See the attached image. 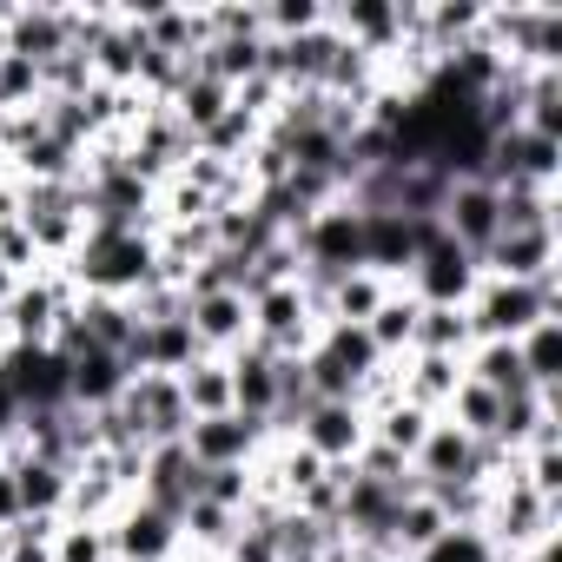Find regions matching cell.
Masks as SVG:
<instances>
[{
	"label": "cell",
	"mask_w": 562,
	"mask_h": 562,
	"mask_svg": "<svg viewBox=\"0 0 562 562\" xmlns=\"http://www.w3.org/2000/svg\"><path fill=\"white\" fill-rule=\"evenodd\" d=\"M67 285L80 299H139L159 278V245L153 232H126V225H87V238L74 245V258L60 265Z\"/></svg>",
	"instance_id": "6da1fadb"
},
{
	"label": "cell",
	"mask_w": 562,
	"mask_h": 562,
	"mask_svg": "<svg viewBox=\"0 0 562 562\" xmlns=\"http://www.w3.org/2000/svg\"><path fill=\"white\" fill-rule=\"evenodd\" d=\"M463 318H470V338L483 345V338H496V345H516L536 318H562V271L555 278H542V285H516V278H476V292H470V305H463Z\"/></svg>",
	"instance_id": "7a4b0ae2"
},
{
	"label": "cell",
	"mask_w": 562,
	"mask_h": 562,
	"mask_svg": "<svg viewBox=\"0 0 562 562\" xmlns=\"http://www.w3.org/2000/svg\"><path fill=\"white\" fill-rule=\"evenodd\" d=\"M305 364V391L312 397H364V384L384 371V358L371 351L364 325H318V338L299 351Z\"/></svg>",
	"instance_id": "3957f363"
},
{
	"label": "cell",
	"mask_w": 562,
	"mask_h": 562,
	"mask_svg": "<svg viewBox=\"0 0 562 562\" xmlns=\"http://www.w3.org/2000/svg\"><path fill=\"white\" fill-rule=\"evenodd\" d=\"M555 522H562V503H549V496H536L529 483H522V470H516V457H509V470L490 483V509H483V536L503 549V555H516V549H542V542H555Z\"/></svg>",
	"instance_id": "277c9868"
},
{
	"label": "cell",
	"mask_w": 562,
	"mask_h": 562,
	"mask_svg": "<svg viewBox=\"0 0 562 562\" xmlns=\"http://www.w3.org/2000/svg\"><path fill=\"white\" fill-rule=\"evenodd\" d=\"M292 245H299L305 278H318V285H331V278H345V271H364V212L331 199L292 232Z\"/></svg>",
	"instance_id": "5b68a950"
},
{
	"label": "cell",
	"mask_w": 562,
	"mask_h": 562,
	"mask_svg": "<svg viewBox=\"0 0 562 562\" xmlns=\"http://www.w3.org/2000/svg\"><path fill=\"white\" fill-rule=\"evenodd\" d=\"M476 278H483V265H476V251H463L443 225H430V238L417 245V265L397 278V285L417 299V305H470V292H476Z\"/></svg>",
	"instance_id": "8992f818"
},
{
	"label": "cell",
	"mask_w": 562,
	"mask_h": 562,
	"mask_svg": "<svg viewBox=\"0 0 562 562\" xmlns=\"http://www.w3.org/2000/svg\"><path fill=\"white\" fill-rule=\"evenodd\" d=\"M292 443H305L318 463L345 470V463H358V450L371 443V417H364L358 397H312V404L299 411V424H292Z\"/></svg>",
	"instance_id": "52a82bcc"
},
{
	"label": "cell",
	"mask_w": 562,
	"mask_h": 562,
	"mask_svg": "<svg viewBox=\"0 0 562 562\" xmlns=\"http://www.w3.org/2000/svg\"><path fill=\"white\" fill-rule=\"evenodd\" d=\"M476 179H490L496 192H509V186H562V139L509 126V133H496L483 146V172Z\"/></svg>",
	"instance_id": "ba28073f"
},
{
	"label": "cell",
	"mask_w": 562,
	"mask_h": 562,
	"mask_svg": "<svg viewBox=\"0 0 562 562\" xmlns=\"http://www.w3.org/2000/svg\"><path fill=\"white\" fill-rule=\"evenodd\" d=\"M179 443H186V457H192L199 470H232V463H258L278 437H271L265 424L238 417V411H218V417H192Z\"/></svg>",
	"instance_id": "9c48e42d"
},
{
	"label": "cell",
	"mask_w": 562,
	"mask_h": 562,
	"mask_svg": "<svg viewBox=\"0 0 562 562\" xmlns=\"http://www.w3.org/2000/svg\"><path fill=\"white\" fill-rule=\"evenodd\" d=\"M476 265L490 278H516V285H542V278L562 271V232L555 225H522V232H496Z\"/></svg>",
	"instance_id": "30bf717a"
},
{
	"label": "cell",
	"mask_w": 562,
	"mask_h": 562,
	"mask_svg": "<svg viewBox=\"0 0 562 562\" xmlns=\"http://www.w3.org/2000/svg\"><path fill=\"white\" fill-rule=\"evenodd\" d=\"M106 536H113V562H179V549H186L179 542V516H166L146 496H126L113 509Z\"/></svg>",
	"instance_id": "8fae6325"
},
{
	"label": "cell",
	"mask_w": 562,
	"mask_h": 562,
	"mask_svg": "<svg viewBox=\"0 0 562 562\" xmlns=\"http://www.w3.org/2000/svg\"><path fill=\"white\" fill-rule=\"evenodd\" d=\"M0 384L14 411H54L67 404V358L54 345H0Z\"/></svg>",
	"instance_id": "7c38bea8"
},
{
	"label": "cell",
	"mask_w": 562,
	"mask_h": 562,
	"mask_svg": "<svg viewBox=\"0 0 562 562\" xmlns=\"http://www.w3.org/2000/svg\"><path fill=\"white\" fill-rule=\"evenodd\" d=\"M120 411H126V424H133L146 443H172V437H186V424H192V411H186V397H179V378H153V371H133V384L120 391Z\"/></svg>",
	"instance_id": "4fadbf2b"
},
{
	"label": "cell",
	"mask_w": 562,
	"mask_h": 562,
	"mask_svg": "<svg viewBox=\"0 0 562 562\" xmlns=\"http://www.w3.org/2000/svg\"><path fill=\"white\" fill-rule=\"evenodd\" d=\"M225 371H232V411L251 417V424H265V430L278 437V404H285V384H278V351L238 345V351L225 358Z\"/></svg>",
	"instance_id": "5bb4252c"
},
{
	"label": "cell",
	"mask_w": 562,
	"mask_h": 562,
	"mask_svg": "<svg viewBox=\"0 0 562 562\" xmlns=\"http://www.w3.org/2000/svg\"><path fill=\"white\" fill-rule=\"evenodd\" d=\"M186 325L199 338L205 358H232L238 345H251V299L245 292H192L186 299Z\"/></svg>",
	"instance_id": "9a60e30c"
},
{
	"label": "cell",
	"mask_w": 562,
	"mask_h": 562,
	"mask_svg": "<svg viewBox=\"0 0 562 562\" xmlns=\"http://www.w3.org/2000/svg\"><path fill=\"white\" fill-rule=\"evenodd\" d=\"M199 358H205V351H199L186 312L139 318V331H133V345H126V371H153V378H179V371H192Z\"/></svg>",
	"instance_id": "2e32d148"
},
{
	"label": "cell",
	"mask_w": 562,
	"mask_h": 562,
	"mask_svg": "<svg viewBox=\"0 0 562 562\" xmlns=\"http://www.w3.org/2000/svg\"><path fill=\"white\" fill-rule=\"evenodd\" d=\"M437 225L463 245V251H483L496 232H503V199L490 179H450L443 205H437Z\"/></svg>",
	"instance_id": "e0dca14e"
},
{
	"label": "cell",
	"mask_w": 562,
	"mask_h": 562,
	"mask_svg": "<svg viewBox=\"0 0 562 562\" xmlns=\"http://www.w3.org/2000/svg\"><path fill=\"white\" fill-rule=\"evenodd\" d=\"M430 225L437 218H404V212H364V271H378V278H397L417 265V245L430 238Z\"/></svg>",
	"instance_id": "ac0fdd59"
},
{
	"label": "cell",
	"mask_w": 562,
	"mask_h": 562,
	"mask_svg": "<svg viewBox=\"0 0 562 562\" xmlns=\"http://www.w3.org/2000/svg\"><path fill=\"white\" fill-rule=\"evenodd\" d=\"M133 496L159 503L166 516H179V509L199 496V463L186 457V443H179V437H172V443H146V450H139V483H133Z\"/></svg>",
	"instance_id": "d6986e66"
},
{
	"label": "cell",
	"mask_w": 562,
	"mask_h": 562,
	"mask_svg": "<svg viewBox=\"0 0 562 562\" xmlns=\"http://www.w3.org/2000/svg\"><path fill=\"white\" fill-rule=\"evenodd\" d=\"M8 54L47 67L60 54H74V21L67 8H54V0H21V8L8 14Z\"/></svg>",
	"instance_id": "ffe728a7"
},
{
	"label": "cell",
	"mask_w": 562,
	"mask_h": 562,
	"mask_svg": "<svg viewBox=\"0 0 562 562\" xmlns=\"http://www.w3.org/2000/svg\"><path fill=\"white\" fill-rule=\"evenodd\" d=\"M14 476V509L21 522H60L67 516V490H74V470L60 463H41V457H0Z\"/></svg>",
	"instance_id": "44dd1931"
},
{
	"label": "cell",
	"mask_w": 562,
	"mask_h": 562,
	"mask_svg": "<svg viewBox=\"0 0 562 562\" xmlns=\"http://www.w3.org/2000/svg\"><path fill=\"white\" fill-rule=\"evenodd\" d=\"M238 536V509H225V503H205V496H192L186 509H179V555H225V542Z\"/></svg>",
	"instance_id": "7402d4cb"
},
{
	"label": "cell",
	"mask_w": 562,
	"mask_h": 562,
	"mask_svg": "<svg viewBox=\"0 0 562 562\" xmlns=\"http://www.w3.org/2000/svg\"><path fill=\"white\" fill-rule=\"evenodd\" d=\"M384 299H391V278L345 271V278H331V292H325V325H364Z\"/></svg>",
	"instance_id": "603a6c76"
},
{
	"label": "cell",
	"mask_w": 562,
	"mask_h": 562,
	"mask_svg": "<svg viewBox=\"0 0 562 562\" xmlns=\"http://www.w3.org/2000/svg\"><path fill=\"white\" fill-rule=\"evenodd\" d=\"M411 325H417V299L404 285H391V299L364 318V338H371V351L384 364H397V358H411Z\"/></svg>",
	"instance_id": "cb8c5ba5"
},
{
	"label": "cell",
	"mask_w": 562,
	"mask_h": 562,
	"mask_svg": "<svg viewBox=\"0 0 562 562\" xmlns=\"http://www.w3.org/2000/svg\"><path fill=\"white\" fill-rule=\"evenodd\" d=\"M516 364L536 391H562V318H536L516 338Z\"/></svg>",
	"instance_id": "d4e9b609"
},
{
	"label": "cell",
	"mask_w": 562,
	"mask_h": 562,
	"mask_svg": "<svg viewBox=\"0 0 562 562\" xmlns=\"http://www.w3.org/2000/svg\"><path fill=\"white\" fill-rule=\"evenodd\" d=\"M371 417V443H384V450H397L404 463L417 457V443L430 437V411H417V404H404V397H391V404H378V411H364Z\"/></svg>",
	"instance_id": "484cf974"
},
{
	"label": "cell",
	"mask_w": 562,
	"mask_h": 562,
	"mask_svg": "<svg viewBox=\"0 0 562 562\" xmlns=\"http://www.w3.org/2000/svg\"><path fill=\"white\" fill-rule=\"evenodd\" d=\"M476 338H470V318L457 305H417V325H411V351H437V358H463Z\"/></svg>",
	"instance_id": "4316f807"
},
{
	"label": "cell",
	"mask_w": 562,
	"mask_h": 562,
	"mask_svg": "<svg viewBox=\"0 0 562 562\" xmlns=\"http://www.w3.org/2000/svg\"><path fill=\"white\" fill-rule=\"evenodd\" d=\"M179 397H186L192 417L232 411V371H225V358H199L192 371H179Z\"/></svg>",
	"instance_id": "83f0119b"
},
{
	"label": "cell",
	"mask_w": 562,
	"mask_h": 562,
	"mask_svg": "<svg viewBox=\"0 0 562 562\" xmlns=\"http://www.w3.org/2000/svg\"><path fill=\"white\" fill-rule=\"evenodd\" d=\"M258 21H265V41H299L331 21V0H258Z\"/></svg>",
	"instance_id": "f1b7e54d"
},
{
	"label": "cell",
	"mask_w": 562,
	"mask_h": 562,
	"mask_svg": "<svg viewBox=\"0 0 562 562\" xmlns=\"http://www.w3.org/2000/svg\"><path fill=\"white\" fill-rule=\"evenodd\" d=\"M54 562H113V536H106V522L60 516V529H54Z\"/></svg>",
	"instance_id": "f546056e"
},
{
	"label": "cell",
	"mask_w": 562,
	"mask_h": 562,
	"mask_svg": "<svg viewBox=\"0 0 562 562\" xmlns=\"http://www.w3.org/2000/svg\"><path fill=\"white\" fill-rule=\"evenodd\" d=\"M411 562H503V549L470 522V529H443V536H437L430 549H417Z\"/></svg>",
	"instance_id": "4dcf8cb0"
},
{
	"label": "cell",
	"mask_w": 562,
	"mask_h": 562,
	"mask_svg": "<svg viewBox=\"0 0 562 562\" xmlns=\"http://www.w3.org/2000/svg\"><path fill=\"white\" fill-rule=\"evenodd\" d=\"M41 100H47V87H41L34 60H21V54L0 60V113H34Z\"/></svg>",
	"instance_id": "1f68e13d"
},
{
	"label": "cell",
	"mask_w": 562,
	"mask_h": 562,
	"mask_svg": "<svg viewBox=\"0 0 562 562\" xmlns=\"http://www.w3.org/2000/svg\"><path fill=\"white\" fill-rule=\"evenodd\" d=\"M0 265H8L14 278H34V271H47V258H41V245H34V232H27L21 218H8V225H0Z\"/></svg>",
	"instance_id": "d6a6232c"
},
{
	"label": "cell",
	"mask_w": 562,
	"mask_h": 562,
	"mask_svg": "<svg viewBox=\"0 0 562 562\" xmlns=\"http://www.w3.org/2000/svg\"><path fill=\"white\" fill-rule=\"evenodd\" d=\"M8 218H21V179L0 166V225H8Z\"/></svg>",
	"instance_id": "836d02e7"
},
{
	"label": "cell",
	"mask_w": 562,
	"mask_h": 562,
	"mask_svg": "<svg viewBox=\"0 0 562 562\" xmlns=\"http://www.w3.org/2000/svg\"><path fill=\"white\" fill-rule=\"evenodd\" d=\"M14 417H21V411H14V397H8V384H0V443H8V437H14Z\"/></svg>",
	"instance_id": "e575fe53"
},
{
	"label": "cell",
	"mask_w": 562,
	"mask_h": 562,
	"mask_svg": "<svg viewBox=\"0 0 562 562\" xmlns=\"http://www.w3.org/2000/svg\"><path fill=\"white\" fill-rule=\"evenodd\" d=\"M503 562H555V542H542V549H516V555H503Z\"/></svg>",
	"instance_id": "d590c367"
},
{
	"label": "cell",
	"mask_w": 562,
	"mask_h": 562,
	"mask_svg": "<svg viewBox=\"0 0 562 562\" xmlns=\"http://www.w3.org/2000/svg\"><path fill=\"white\" fill-rule=\"evenodd\" d=\"M8 292H14V271H8V265H0V305H8Z\"/></svg>",
	"instance_id": "8d00e7d4"
}]
</instances>
